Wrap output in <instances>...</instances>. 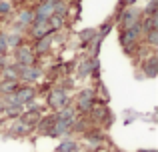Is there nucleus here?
I'll list each match as a JSON object with an SVG mask.
<instances>
[{
  "mask_svg": "<svg viewBox=\"0 0 158 152\" xmlns=\"http://www.w3.org/2000/svg\"><path fill=\"white\" fill-rule=\"evenodd\" d=\"M52 32H54V30L50 28L48 20H46V22H32L30 26H28V34H30L34 40H38V38H44V36L52 34Z\"/></svg>",
  "mask_w": 158,
  "mask_h": 152,
  "instance_id": "6e6552de",
  "label": "nucleus"
},
{
  "mask_svg": "<svg viewBox=\"0 0 158 152\" xmlns=\"http://www.w3.org/2000/svg\"><path fill=\"white\" fill-rule=\"evenodd\" d=\"M18 70H20L18 64H6V66L2 68L4 80H18Z\"/></svg>",
  "mask_w": 158,
  "mask_h": 152,
  "instance_id": "a211bd4d",
  "label": "nucleus"
},
{
  "mask_svg": "<svg viewBox=\"0 0 158 152\" xmlns=\"http://www.w3.org/2000/svg\"><path fill=\"white\" fill-rule=\"evenodd\" d=\"M56 152H78V142L66 138V140H62L60 144L56 146Z\"/></svg>",
  "mask_w": 158,
  "mask_h": 152,
  "instance_id": "aec40b11",
  "label": "nucleus"
},
{
  "mask_svg": "<svg viewBox=\"0 0 158 152\" xmlns=\"http://www.w3.org/2000/svg\"><path fill=\"white\" fill-rule=\"evenodd\" d=\"M158 14V0H148V4L142 8V16H156Z\"/></svg>",
  "mask_w": 158,
  "mask_h": 152,
  "instance_id": "5701e85b",
  "label": "nucleus"
},
{
  "mask_svg": "<svg viewBox=\"0 0 158 152\" xmlns=\"http://www.w3.org/2000/svg\"><path fill=\"white\" fill-rule=\"evenodd\" d=\"M142 72H144L146 78H156L158 76V58L154 54L142 62Z\"/></svg>",
  "mask_w": 158,
  "mask_h": 152,
  "instance_id": "9d476101",
  "label": "nucleus"
},
{
  "mask_svg": "<svg viewBox=\"0 0 158 152\" xmlns=\"http://www.w3.org/2000/svg\"><path fill=\"white\" fill-rule=\"evenodd\" d=\"M140 20H142V8H138V6L120 8V10H116V14H114V24L118 26V30L134 26V24H138Z\"/></svg>",
  "mask_w": 158,
  "mask_h": 152,
  "instance_id": "f257e3e1",
  "label": "nucleus"
},
{
  "mask_svg": "<svg viewBox=\"0 0 158 152\" xmlns=\"http://www.w3.org/2000/svg\"><path fill=\"white\" fill-rule=\"evenodd\" d=\"M6 36V44H8V48H18L20 44H24V36H22V32H8V34H4Z\"/></svg>",
  "mask_w": 158,
  "mask_h": 152,
  "instance_id": "2eb2a0df",
  "label": "nucleus"
},
{
  "mask_svg": "<svg viewBox=\"0 0 158 152\" xmlns=\"http://www.w3.org/2000/svg\"><path fill=\"white\" fill-rule=\"evenodd\" d=\"M42 68L36 66V64H30V66H20L18 70V82H24V84H32V82L40 80L42 78Z\"/></svg>",
  "mask_w": 158,
  "mask_h": 152,
  "instance_id": "423d86ee",
  "label": "nucleus"
},
{
  "mask_svg": "<svg viewBox=\"0 0 158 152\" xmlns=\"http://www.w3.org/2000/svg\"><path fill=\"white\" fill-rule=\"evenodd\" d=\"M20 82L18 80H2L0 82V94L2 96H6V94H14L16 90H18Z\"/></svg>",
  "mask_w": 158,
  "mask_h": 152,
  "instance_id": "f3484780",
  "label": "nucleus"
},
{
  "mask_svg": "<svg viewBox=\"0 0 158 152\" xmlns=\"http://www.w3.org/2000/svg\"><path fill=\"white\" fill-rule=\"evenodd\" d=\"M14 64L18 66H30L36 64V54L28 44H20L18 48H14Z\"/></svg>",
  "mask_w": 158,
  "mask_h": 152,
  "instance_id": "39448f33",
  "label": "nucleus"
},
{
  "mask_svg": "<svg viewBox=\"0 0 158 152\" xmlns=\"http://www.w3.org/2000/svg\"><path fill=\"white\" fill-rule=\"evenodd\" d=\"M54 122H56V116H54V114H48V116H40V120L36 122V128H38V132H40V134L48 136V132L52 130Z\"/></svg>",
  "mask_w": 158,
  "mask_h": 152,
  "instance_id": "9b49d317",
  "label": "nucleus"
},
{
  "mask_svg": "<svg viewBox=\"0 0 158 152\" xmlns=\"http://www.w3.org/2000/svg\"><path fill=\"white\" fill-rule=\"evenodd\" d=\"M98 36V32H96V28H84V30H80L78 32V40H80V44L82 46H88L90 42H92L94 38Z\"/></svg>",
  "mask_w": 158,
  "mask_h": 152,
  "instance_id": "4468645a",
  "label": "nucleus"
},
{
  "mask_svg": "<svg viewBox=\"0 0 158 152\" xmlns=\"http://www.w3.org/2000/svg\"><path fill=\"white\" fill-rule=\"evenodd\" d=\"M14 10V4L10 0H0V16H8Z\"/></svg>",
  "mask_w": 158,
  "mask_h": 152,
  "instance_id": "393cba45",
  "label": "nucleus"
},
{
  "mask_svg": "<svg viewBox=\"0 0 158 152\" xmlns=\"http://www.w3.org/2000/svg\"><path fill=\"white\" fill-rule=\"evenodd\" d=\"M14 96H16V100H18L22 106H28V104H32L34 98H36V88L34 86H28V84H24V86L20 84L18 90L14 92Z\"/></svg>",
  "mask_w": 158,
  "mask_h": 152,
  "instance_id": "0eeeda50",
  "label": "nucleus"
},
{
  "mask_svg": "<svg viewBox=\"0 0 158 152\" xmlns=\"http://www.w3.org/2000/svg\"><path fill=\"white\" fill-rule=\"evenodd\" d=\"M138 152H156V150H138Z\"/></svg>",
  "mask_w": 158,
  "mask_h": 152,
  "instance_id": "c85d7f7f",
  "label": "nucleus"
},
{
  "mask_svg": "<svg viewBox=\"0 0 158 152\" xmlns=\"http://www.w3.org/2000/svg\"><path fill=\"white\" fill-rule=\"evenodd\" d=\"M84 138L90 142V146H94V148H96V146H100L102 140H104V136H102L100 130H86V132H84Z\"/></svg>",
  "mask_w": 158,
  "mask_h": 152,
  "instance_id": "dca6fc26",
  "label": "nucleus"
},
{
  "mask_svg": "<svg viewBox=\"0 0 158 152\" xmlns=\"http://www.w3.org/2000/svg\"><path fill=\"white\" fill-rule=\"evenodd\" d=\"M8 44H6V36L4 34H0V54H8Z\"/></svg>",
  "mask_w": 158,
  "mask_h": 152,
  "instance_id": "a878e982",
  "label": "nucleus"
},
{
  "mask_svg": "<svg viewBox=\"0 0 158 152\" xmlns=\"http://www.w3.org/2000/svg\"><path fill=\"white\" fill-rule=\"evenodd\" d=\"M98 102L96 98V90L94 88H84L78 92L76 96V104H74V110L76 112H90L92 110V106Z\"/></svg>",
  "mask_w": 158,
  "mask_h": 152,
  "instance_id": "7ed1b4c3",
  "label": "nucleus"
},
{
  "mask_svg": "<svg viewBox=\"0 0 158 152\" xmlns=\"http://www.w3.org/2000/svg\"><path fill=\"white\" fill-rule=\"evenodd\" d=\"M54 34L56 32H52V34H48V36H44V38H38L36 40V44H34V54H46L48 50L52 48V42H54Z\"/></svg>",
  "mask_w": 158,
  "mask_h": 152,
  "instance_id": "1a4fd4ad",
  "label": "nucleus"
},
{
  "mask_svg": "<svg viewBox=\"0 0 158 152\" xmlns=\"http://www.w3.org/2000/svg\"><path fill=\"white\" fill-rule=\"evenodd\" d=\"M66 2H68V4H78L80 0H66Z\"/></svg>",
  "mask_w": 158,
  "mask_h": 152,
  "instance_id": "cd10ccee",
  "label": "nucleus"
},
{
  "mask_svg": "<svg viewBox=\"0 0 158 152\" xmlns=\"http://www.w3.org/2000/svg\"><path fill=\"white\" fill-rule=\"evenodd\" d=\"M144 38H146V44H150V46H158V28L144 32Z\"/></svg>",
  "mask_w": 158,
  "mask_h": 152,
  "instance_id": "b1692460",
  "label": "nucleus"
},
{
  "mask_svg": "<svg viewBox=\"0 0 158 152\" xmlns=\"http://www.w3.org/2000/svg\"><path fill=\"white\" fill-rule=\"evenodd\" d=\"M136 2H138V0H120L116 10H120V8H126V6H136Z\"/></svg>",
  "mask_w": 158,
  "mask_h": 152,
  "instance_id": "bb28decb",
  "label": "nucleus"
},
{
  "mask_svg": "<svg viewBox=\"0 0 158 152\" xmlns=\"http://www.w3.org/2000/svg\"><path fill=\"white\" fill-rule=\"evenodd\" d=\"M56 120H66V122H74L76 120V110H74V106H64V108L56 110Z\"/></svg>",
  "mask_w": 158,
  "mask_h": 152,
  "instance_id": "ddd939ff",
  "label": "nucleus"
},
{
  "mask_svg": "<svg viewBox=\"0 0 158 152\" xmlns=\"http://www.w3.org/2000/svg\"><path fill=\"white\" fill-rule=\"evenodd\" d=\"M112 26H114V16H108V18L104 20V22L100 24V26L96 28V32H98V36L100 38H106V34L112 30Z\"/></svg>",
  "mask_w": 158,
  "mask_h": 152,
  "instance_id": "412c9836",
  "label": "nucleus"
},
{
  "mask_svg": "<svg viewBox=\"0 0 158 152\" xmlns=\"http://www.w3.org/2000/svg\"><path fill=\"white\" fill-rule=\"evenodd\" d=\"M68 10H70V4L66 2V0H60V2L54 4V14H56V16L66 18V16H68Z\"/></svg>",
  "mask_w": 158,
  "mask_h": 152,
  "instance_id": "4be33fe9",
  "label": "nucleus"
},
{
  "mask_svg": "<svg viewBox=\"0 0 158 152\" xmlns=\"http://www.w3.org/2000/svg\"><path fill=\"white\" fill-rule=\"evenodd\" d=\"M46 104L50 106L52 110H60V108H64V106H70V96L66 94V90L62 88V86L60 88H52L46 96Z\"/></svg>",
  "mask_w": 158,
  "mask_h": 152,
  "instance_id": "20e7f679",
  "label": "nucleus"
},
{
  "mask_svg": "<svg viewBox=\"0 0 158 152\" xmlns=\"http://www.w3.org/2000/svg\"><path fill=\"white\" fill-rule=\"evenodd\" d=\"M30 132H32V128H30L28 124H24V122L18 118V120H16L14 124L10 126V132H8V136H12V134H14V136H26V134H30Z\"/></svg>",
  "mask_w": 158,
  "mask_h": 152,
  "instance_id": "f8f14e48",
  "label": "nucleus"
},
{
  "mask_svg": "<svg viewBox=\"0 0 158 152\" xmlns=\"http://www.w3.org/2000/svg\"><path fill=\"white\" fill-rule=\"evenodd\" d=\"M140 26H142V32H148V30H154V28H158V14L156 16H142Z\"/></svg>",
  "mask_w": 158,
  "mask_h": 152,
  "instance_id": "6ab92c4d",
  "label": "nucleus"
},
{
  "mask_svg": "<svg viewBox=\"0 0 158 152\" xmlns=\"http://www.w3.org/2000/svg\"><path fill=\"white\" fill-rule=\"evenodd\" d=\"M142 36H144V32H142L140 22L134 24V26H130V28H124V30H120L118 38H120V44H122L124 52H126V54H130V52L134 50L136 46H138V42H140V38H142Z\"/></svg>",
  "mask_w": 158,
  "mask_h": 152,
  "instance_id": "f03ea898",
  "label": "nucleus"
}]
</instances>
